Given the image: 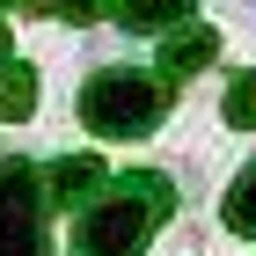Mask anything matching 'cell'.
I'll return each instance as SVG.
<instances>
[{"instance_id": "6da1fadb", "label": "cell", "mask_w": 256, "mask_h": 256, "mask_svg": "<svg viewBox=\"0 0 256 256\" xmlns=\"http://www.w3.org/2000/svg\"><path fill=\"white\" fill-rule=\"evenodd\" d=\"M176 205V183L161 168H132V176H110V190L74 220V256H146L154 227Z\"/></svg>"}, {"instance_id": "7a4b0ae2", "label": "cell", "mask_w": 256, "mask_h": 256, "mask_svg": "<svg viewBox=\"0 0 256 256\" xmlns=\"http://www.w3.org/2000/svg\"><path fill=\"white\" fill-rule=\"evenodd\" d=\"M161 110H168V88H161V74H139V66H102V74L80 88V124L102 132V139L154 132Z\"/></svg>"}, {"instance_id": "3957f363", "label": "cell", "mask_w": 256, "mask_h": 256, "mask_svg": "<svg viewBox=\"0 0 256 256\" xmlns=\"http://www.w3.org/2000/svg\"><path fill=\"white\" fill-rule=\"evenodd\" d=\"M44 198L52 190L37 161H0V256H52Z\"/></svg>"}, {"instance_id": "277c9868", "label": "cell", "mask_w": 256, "mask_h": 256, "mask_svg": "<svg viewBox=\"0 0 256 256\" xmlns=\"http://www.w3.org/2000/svg\"><path fill=\"white\" fill-rule=\"evenodd\" d=\"M212 59H220V30L212 22H183V30L161 37V80H183V74H198Z\"/></svg>"}, {"instance_id": "5b68a950", "label": "cell", "mask_w": 256, "mask_h": 256, "mask_svg": "<svg viewBox=\"0 0 256 256\" xmlns=\"http://www.w3.org/2000/svg\"><path fill=\"white\" fill-rule=\"evenodd\" d=\"M44 190L59 198V205H80V212H88V205H96L110 183H102V161H96V154H66V161H52Z\"/></svg>"}, {"instance_id": "8992f818", "label": "cell", "mask_w": 256, "mask_h": 256, "mask_svg": "<svg viewBox=\"0 0 256 256\" xmlns=\"http://www.w3.org/2000/svg\"><path fill=\"white\" fill-rule=\"evenodd\" d=\"M110 15H118V30H132V37H168V30L190 22V0H118Z\"/></svg>"}, {"instance_id": "52a82bcc", "label": "cell", "mask_w": 256, "mask_h": 256, "mask_svg": "<svg viewBox=\"0 0 256 256\" xmlns=\"http://www.w3.org/2000/svg\"><path fill=\"white\" fill-rule=\"evenodd\" d=\"M220 220H227L234 234H256V161L242 168L234 183H227V205H220Z\"/></svg>"}, {"instance_id": "ba28073f", "label": "cell", "mask_w": 256, "mask_h": 256, "mask_svg": "<svg viewBox=\"0 0 256 256\" xmlns=\"http://www.w3.org/2000/svg\"><path fill=\"white\" fill-rule=\"evenodd\" d=\"M30 110H37V74H30V66H8V74H0V118L22 124Z\"/></svg>"}, {"instance_id": "9c48e42d", "label": "cell", "mask_w": 256, "mask_h": 256, "mask_svg": "<svg viewBox=\"0 0 256 256\" xmlns=\"http://www.w3.org/2000/svg\"><path fill=\"white\" fill-rule=\"evenodd\" d=\"M227 124H234V132H256V74H242L234 88H227Z\"/></svg>"}, {"instance_id": "30bf717a", "label": "cell", "mask_w": 256, "mask_h": 256, "mask_svg": "<svg viewBox=\"0 0 256 256\" xmlns=\"http://www.w3.org/2000/svg\"><path fill=\"white\" fill-rule=\"evenodd\" d=\"M44 15H59V22H96L102 15V0H37Z\"/></svg>"}, {"instance_id": "8fae6325", "label": "cell", "mask_w": 256, "mask_h": 256, "mask_svg": "<svg viewBox=\"0 0 256 256\" xmlns=\"http://www.w3.org/2000/svg\"><path fill=\"white\" fill-rule=\"evenodd\" d=\"M8 66H15V59H8V22H0V74H8Z\"/></svg>"}]
</instances>
